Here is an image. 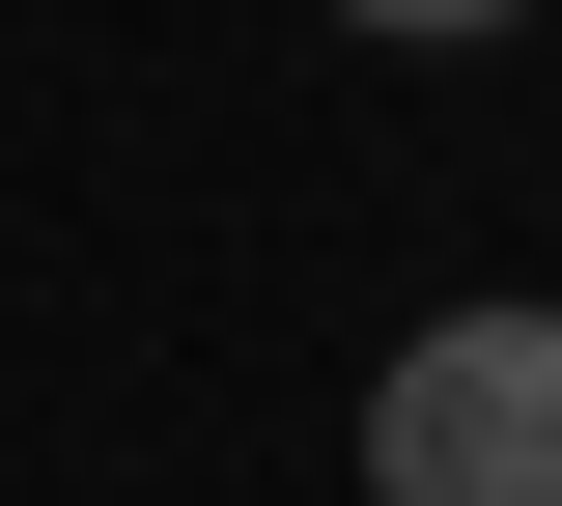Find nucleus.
<instances>
[{"mask_svg":"<svg viewBox=\"0 0 562 506\" xmlns=\"http://www.w3.org/2000/svg\"><path fill=\"white\" fill-rule=\"evenodd\" d=\"M338 29H394V57H450V29H506V0H338Z\"/></svg>","mask_w":562,"mask_h":506,"instance_id":"2","label":"nucleus"},{"mask_svg":"<svg viewBox=\"0 0 562 506\" xmlns=\"http://www.w3.org/2000/svg\"><path fill=\"white\" fill-rule=\"evenodd\" d=\"M366 506H562V310H422L366 366Z\"/></svg>","mask_w":562,"mask_h":506,"instance_id":"1","label":"nucleus"}]
</instances>
